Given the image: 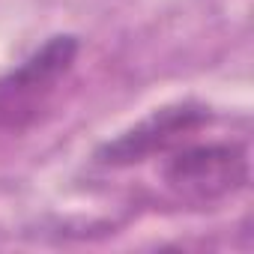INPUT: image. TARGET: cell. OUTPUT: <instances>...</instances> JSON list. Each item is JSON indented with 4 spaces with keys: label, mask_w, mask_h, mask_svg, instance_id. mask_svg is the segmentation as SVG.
Instances as JSON below:
<instances>
[{
    "label": "cell",
    "mask_w": 254,
    "mask_h": 254,
    "mask_svg": "<svg viewBox=\"0 0 254 254\" xmlns=\"http://www.w3.org/2000/svg\"><path fill=\"white\" fill-rule=\"evenodd\" d=\"M203 120V111H191V108H165L159 114H153L150 120H144L138 129L126 132L123 138H117L114 144H108L105 150V162H135L147 153L165 150L171 144L180 141V135L191 132L194 126Z\"/></svg>",
    "instance_id": "3"
},
{
    "label": "cell",
    "mask_w": 254,
    "mask_h": 254,
    "mask_svg": "<svg viewBox=\"0 0 254 254\" xmlns=\"http://www.w3.org/2000/svg\"><path fill=\"white\" fill-rule=\"evenodd\" d=\"M75 51H78L75 36H54L51 42H45L6 81H0V111L15 114L18 108L36 105V99H42L60 81V75L69 72Z\"/></svg>",
    "instance_id": "2"
},
{
    "label": "cell",
    "mask_w": 254,
    "mask_h": 254,
    "mask_svg": "<svg viewBox=\"0 0 254 254\" xmlns=\"http://www.w3.org/2000/svg\"><path fill=\"white\" fill-rule=\"evenodd\" d=\"M165 186L189 203H215L248 183V156L239 144H189L165 168Z\"/></svg>",
    "instance_id": "1"
}]
</instances>
